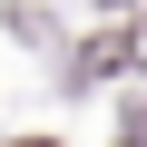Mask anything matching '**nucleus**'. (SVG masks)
<instances>
[{"instance_id": "f257e3e1", "label": "nucleus", "mask_w": 147, "mask_h": 147, "mask_svg": "<svg viewBox=\"0 0 147 147\" xmlns=\"http://www.w3.org/2000/svg\"><path fill=\"white\" fill-rule=\"evenodd\" d=\"M30 147H49V137H30Z\"/></svg>"}]
</instances>
